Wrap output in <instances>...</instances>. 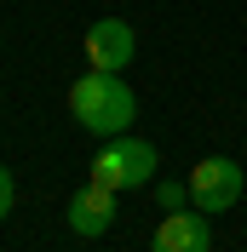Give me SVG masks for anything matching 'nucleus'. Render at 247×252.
Returning a JSON list of instances; mask_svg holds the SVG:
<instances>
[{"mask_svg": "<svg viewBox=\"0 0 247 252\" xmlns=\"http://www.w3.org/2000/svg\"><path fill=\"white\" fill-rule=\"evenodd\" d=\"M69 115L86 132H98V138H121L126 126H132V115H138V97H132V86L121 75L92 69V75H81L69 86Z\"/></svg>", "mask_w": 247, "mask_h": 252, "instance_id": "f257e3e1", "label": "nucleus"}, {"mask_svg": "<svg viewBox=\"0 0 247 252\" xmlns=\"http://www.w3.org/2000/svg\"><path fill=\"white\" fill-rule=\"evenodd\" d=\"M155 178V143L144 138H104V149L92 155V184L104 189H138Z\"/></svg>", "mask_w": 247, "mask_h": 252, "instance_id": "f03ea898", "label": "nucleus"}, {"mask_svg": "<svg viewBox=\"0 0 247 252\" xmlns=\"http://www.w3.org/2000/svg\"><path fill=\"white\" fill-rule=\"evenodd\" d=\"M242 184H247L242 160L207 155V160H196V172H190V201H196V212H230V206L242 201Z\"/></svg>", "mask_w": 247, "mask_h": 252, "instance_id": "7ed1b4c3", "label": "nucleus"}, {"mask_svg": "<svg viewBox=\"0 0 247 252\" xmlns=\"http://www.w3.org/2000/svg\"><path fill=\"white\" fill-rule=\"evenodd\" d=\"M63 223H69V235H81V241L109 235V223H115V189H104V184L75 189L69 206H63Z\"/></svg>", "mask_w": 247, "mask_h": 252, "instance_id": "20e7f679", "label": "nucleus"}, {"mask_svg": "<svg viewBox=\"0 0 247 252\" xmlns=\"http://www.w3.org/2000/svg\"><path fill=\"white\" fill-rule=\"evenodd\" d=\"M86 63L104 69V75H121L126 63H132V23H121V17H98L92 29H86Z\"/></svg>", "mask_w": 247, "mask_h": 252, "instance_id": "39448f33", "label": "nucleus"}, {"mask_svg": "<svg viewBox=\"0 0 247 252\" xmlns=\"http://www.w3.org/2000/svg\"><path fill=\"white\" fill-rule=\"evenodd\" d=\"M150 252H213V235H207V212H167L155 223Z\"/></svg>", "mask_w": 247, "mask_h": 252, "instance_id": "423d86ee", "label": "nucleus"}, {"mask_svg": "<svg viewBox=\"0 0 247 252\" xmlns=\"http://www.w3.org/2000/svg\"><path fill=\"white\" fill-rule=\"evenodd\" d=\"M155 201H161V212H184V206H196V201H190V184H161Z\"/></svg>", "mask_w": 247, "mask_h": 252, "instance_id": "0eeeda50", "label": "nucleus"}, {"mask_svg": "<svg viewBox=\"0 0 247 252\" xmlns=\"http://www.w3.org/2000/svg\"><path fill=\"white\" fill-rule=\"evenodd\" d=\"M12 201H17V184H12V172H6V166H0V218L12 212Z\"/></svg>", "mask_w": 247, "mask_h": 252, "instance_id": "6e6552de", "label": "nucleus"}]
</instances>
